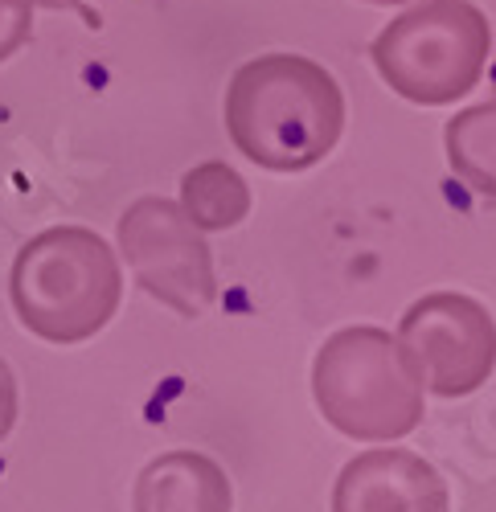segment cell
I'll list each match as a JSON object with an SVG mask.
<instances>
[{"label": "cell", "mask_w": 496, "mask_h": 512, "mask_svg": "<svg viewBox=\"0 0 496 512\" xmlns=\"http://www.w3.org/2000/svg\"><path fill=\"white\" fill-rule=\"evenodd\" d=\"M222 111L230 144L267 173H304L333 152L345 132L341 82L300 54L242 62Z\"/></svg>", "instance_id": "obj_1"}, {"label": "cell", "mask_w": 496, "mask_h": 512, "mask_svg": "<svg viewBox=\"0 0 496 512\" xmlns=\"http://www.w3.org/2000/svg\"><path fill=\"white\" fill-rule=\"evenodd\" d=\"M9 300L37 340L62 349L82 345L119 312V254L87 226H50L17 250Z\"/></svg>", "instance_id": "obj_2"}, {"label": "cell", "mask_w": 496, "mask_h": 512, "mask_svg": "<svg viewBox=\"0 0 496 512\" xmlns=\"http://www.w3.org/2000/svg\"><path fill=\"white\" fill-rule=\"evenodd\" d=\"M312 394L328 426L357 443H398L419 431L427 390L386 328H341L312 361Z\"/></svg>", "instance_id": "obj_3"}, {"label": "cell", "mask_w": 496, "mask_h": 512, "mask_svg": "<svg viewBox=\"0 0 496 512\" xmlns=\"http://www.w3.org/2000/svg\"><path fill=\"white\" fill-rule=\"evenodd\" d=\"M492 54V25L472 0H419L369 46L386 87L419 107L468 95Z\"/></svg>", "instance_id": "obj_4"}, {"label": "cell", "mask_w": 496, "mask_h": 512, "mask_svg": "<svg viewBox=\"0 0 496 512\" xmlns=\"http://www.w3.org/2000/svg\"><path fill=\"white\" fill-rule=\"evenodd\" d=\"M119 254L136 283L185 320H201L218 300L214 254L205 234L169 197H140L119 218Z\"/></svg>", "instance_id": "obj_5"}, {"label": "cell", "mask_w": 496, "mask_h": 512, "mask_svg": "<svg viewBox=\"0 0 496 512\" xmlns=\"http://www.w3.org/2000/svg\"><path fill=\"white\" fill-rule=\"evenodd\" d=\"M398 345L435 398H468L496 369V320L472 295L435 291L406 308Z\"/></svg>", "instance_id": "obj_6"}, {"label": "cell", "mask_w": 496, "mask_h": 512, "mask_svg": "<svg viewBox=\"0 0 496 512\" xmlns=\"http://www.w3.org/2000/svg\"><path fill=\"white\" fill-rule=\"evenodd\" d=\"M333 512H451L447 480L406 447L361 451L333 484Z\"/></svg>", "instance_id": "obj_7"}, {"label": "cell", "mask_w": 496, "mask_h": 512, "mask_svg": "<svg viewBox=\"0 0 496 512\" xmlns=\"http://www.w3.org/2000/svg\"><path fill=\"white\" fill-rule=\"evenodd\" d=\"M136 512H234V488L222 463L201 451L156 455L132 492Z\"/></svg>", "instance_id": "obj_8"}, {"label": "cell", "mask_w": 496, "mask_h": 512, "mask_svg": "<svg viewBox=\"0 0 496 512\" xmlns=\"http://www.w3.org/2000/svg\"><path fill=\"white\" fill-rule=\"evenodd\" d=\"M181 209L201 234L234 230L251 213V189L226 160H205L181 177Z\"/></svg>", "instance_id": "obj_9"}, {"label": "cell", "mask_w": 496, "mask_h": 512, "mask_svg": "<svg viewBox=\"0 0 496 512\" xmlns=\"http://www.w3.org/2000/svg\"><path fill=\"white\" fill-rule=\"evenodd\" d=\"M447 164L460 181L496 201V95L447 119Z\"/></svg>", "instance_id": "obj_10"}, {"label": "cell", "mask_w": 496, "mask_h": 512, "mask_svg": "<svg viewBox=\"0 0 496 512\" xmlns=\"http://www.w3.org/2000/svg\"><path fill=\"white\" fill-rule=\"evenodd\" d=\"M33 0H0V62H9L33 33Z\"/></svg>", "instance_id": "obj_11"}, {"label": "cell", "mask_w": 496, "mask_h": 512, "mask_svg": "<svg viewBox=\"0 0 496 512\" xmlns=\"http://www.w3.org/2000/svg\"><path fill=\"white\" fill-rule=\"evenodd\" d=\"M13 422H17V377H13L9 361L0 357V443L9 439Z\"/></svg>", "instance_id": "obj_12"}, {"label": "cell", "mask_w": 496, "mask_h": 512, "mask_svg": "<svg viewBox=\"0 0 496 512\" xmlns=\"http://www.w3.org/2000/svg\"><path fill=\"white\" fill-rule=\"evenodd\" d=\"M33 5H37V9H74V13L87 17V25H91V29H99V25H103L91 9H82V0H33Z\"/></svg>", "instance_id": "obj_13"}, {"label": "cell", "mask_w": 496, "mask_h": 512, "mask_svg": "<svg viewBox=\"0 0 496 512\" xmlns=\"http://www.w3.org/2000/svg\"><path fill=\"white\" fill-rule=\"evenodd\" d=\"M365 5H419V0H365Z\"/></svg>", "instance_id": "obj_14"}]
</instances>
